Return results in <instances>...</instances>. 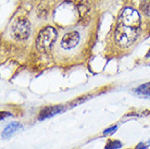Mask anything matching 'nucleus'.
<instances>
[{"label":"nucleus","instance_id":"obj_3","mask_svg":"<svg viewBox=\"0 0 150 149\" xmlns=\"http://www.w3.org/2000/svg\"><path fill=\"white\" fill-rule=\"evenodd\" d=\"M32 24L26 18H20L13 23L11 27V36L18 41L26 40L30 35Z\"/></svg>","mask_w":150,"mask_h":149},{"label":"nucleus","instance_id":"obj_6","mask_svg":"<svg viewBox=\"0 0 150 149\" xmlns=\"http://www.w3.org/2000/svg\"><path fill=\"white\" fill-rule=\"evenodd\" d=\"M65 110L63 106H50V107H45L44 109H41L39 114H38V120L42 121V120L52 118L56 114H59L61 112H63Z\"/></svg>","mask_w":150,"mask_h":149},{"label":"nucleus","instance_id":"obj_4","mask_svg":"<svg viewBox=\"0 0 150 149\" xmlns=\"http://www.w3.org/2000/svg\"><path fill=\"white\" fill-rule=\"evenodd\" d=\"M117 22L126 24V25L135 26V27H140L142 25L140 15L133 8H125L124 10H122L117 18Z\"/></svg>","mask_w":150,"mask_h":149},{"label":"nucleus","instance_id":"obj_11","mask_svg":"<svg viewBox=\"0 0 150 149\" xmlns=\"http://www.w3.org/2000/svg\"><path fill=\"white\" fill-rule=\"evenodd\" d=\"M77 10H79V15H81V16H84L87 12L89 11V7H88L87 4L82 2V4H77Z\"/></svg>","mask_w":150,"mask_h":149},{"label":"nucleus","instance_id":"obj_1","mask_svg":"<svg viewBox=\"0 0 150 149\" xmlns=\"http://www.w3.org/2000/svg\"><path fill=\"white\" fill-rule=\"evenodd\" d=\"M139 33H140V27H135L117 22L114 30V40L116 45H119L120 47L127 48L137 40Z\"/></svg>","mask_w":150,"mask_h":149},{"label":"nucleus","instance_id":"obj_9","mask_svg":"<svg viewBox=\"0 0 150 149\" xmlns=\"http://www.w3.org/2000/svg\"><path fill=\"white\" fill-rule=\"evenodd\" d=\"M140 10L144 14L150 15V0H142L140 1Z\"/></svg>","mask_w":150,"mask_h":149},{"label":"nucleus","instance_id":"obj_7","mask_svg":"<svg viewBox=\"0 0 150 149\" xmlns=\"http://www.w3.org/2000/svg\"><path fill=\"white\" fill-rule=\"evenodd\" d=\"M21 128H22V124L21 123H19V122H11L4 128L2 133H1V138L2 139H9L16 131L21 130Z\"/></svg>","mask_w":150,"mask_h":149},{"label":"nucleus","instance_id":"obj_5","mask_svg":"<svg viewBox=\"0 0 150 149\" xmlns=\"http://www.w3.org/2000/svg\"><path fill=\"white\" fill-rule=\"evenodd\" d=\"M81 40V34L77 31H71L65 33L60 40V48L63 50H72L77 47Z\"/></svg>","mask_w":150,"mask_h":149},{"label":"nucleus","instance_id":"obj_12","mask_svg":"<svg viewBox=\"0 0 150 149\" xmlns=\"http://www.w3.org/2000/svg\"><path fill=\"white\" fill-rule=\"evenodd\" d=\"M116 130H117V126H116V125H113V126H111V127H109V128H107V130L103 131V134L105 135L112 134V133H114Z\"/></svg>","mask_w":150,"mask_h":149},{"label":"nucleus","instance_id":"obj_8","mask_svg":"<svg viewBox=\"0 0 150 149\" xmlns=\"http://www.w3.org/2000/svg\"><path fill=\"white\" fill-rule=\"evenodd\" d=\"M135 92H136V94H138V95H143V96H148V97H150V82L146 83V84H144V85H140Z\"/></svg>","mask_w":150,"mask_h":149},{"label":"nucleus","instance_id":"obj_2","mask_svg":"<svg viewBox=\"0 0 150 149\" xmlns=\"http://www.w3.org/2000/svg\"><path fill=\"white\" fill-rule=\"evenodd\" d=\"M58 38V32L52 26H45L41 28L36 37V48L41 53H48Z\"/></svg>","mask_w":150,"mask_h":149},{"label":"nucleus","instance_id":"obj_14","mask_svg":"<svg viewBox=\"0 0 150 149\" xmlns=\"http://www.w3.org/2000/svg\"><path fill=\"white\" fill-rule=\"evenodd\" d=\"M12 114L11 113H9V112H1V121H4V118H7V116H11Z\"/></svg>","mask_w":150,"mask_h":149},{"label":"nucleus","instance_id":"obj_10","mask_svg":"<svg viewBox=\"0 0 150 149\" xmlns=\"http://www.w3.org/2000/svg\"><path fill=\"white\" fill-rule=\"evenodd\" d=\"M122 143L120 140H108V144L105 146V149H119L122 147Z\"/></svg>","mask_w":150,"mask_h":149},{"label":"nucleus","instance_id":"obj_13","mask_svg":"<svg viewBox=\"0 0 150 149\" xmlns=\"http://www.w3.org/2000/svg\"><path fill=\"white\" fill-rule=\"evenodd\" d=\"M150 146V142L146 143V144H144V143H139L138 145H137V147H136V149H146L148 148Z\"/></svg>","mask_w":150,"mask_h":149}]
</instances>
